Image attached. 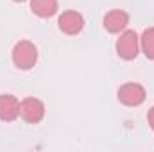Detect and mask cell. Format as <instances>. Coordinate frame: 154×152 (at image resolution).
<instances>
[{"mask_svg": "<svg viewBox=\"0 0 154 152\" xmlns=\"http://www.w3.org/2000/svg\"><path fill=\"white\" fill-rule=\"evenodd\" d=\"M38 61V48L32 41H18L13 48V63L20 70H31Z\"/></svg>", "mask_w": 154, "mask_h": 152, "instance_id": "1", "label": "cell"}, {"mask_svg": "<svg viewBox=\"0 0 154 152\" xmlns=\"http://www.w3.org/2000/svg\"><path fill=\"white\" fill-rule=\"evenodd\" d=\"M140 52V38L134 31H124L120 34V38L116 39V54L125 59L131 61L138 56Z\"/></svg>", "mask_w": 154, "mask_h": 152, "instance_id": "2", "label": "cell"}, {"mask_svg": "<svg viewBox=\"0 0 154 152\" xmlns=\"http://www.w3.org/2000/svg\"><path fill=\"white\" fill-rule=\"evenodd\" d=\"M118 100L124 104V106H129V108H136L140 104H143L147 93H145V88L138 82H127V84H122L118 88Z\"/></svg>", "mask_w": 154, "mask_h": 152, "instance_id": "3", "label": "cell"}, {"mask_svg": "<svg viewBox=\"0 0 154 152\" xmlns=\"http://www.w3.org/2000/svg\"><path fill=\"white\" fill-rule=\"evenodd\" d=\"M20 116L27 123H38L45 116V104L36 97H27L20 102Z\"/></svg>", "mask_w": 154, "mask_h": 152, "instance_id": "4", "label": "cell"}, {"mask_svg": "<svg viewBox=\"0 0 154 152\" xmlns=\"http://www.w3.org/2000/svg\"><path fill=\"white\" fill-rule=\"evenodd\" d=\"M57 25L59 29L68 34V36H74V34H79L84 27V18L77 13V11H65L59 20H57Z\"/></svg>", "mask_w": 154, "mask_h": 152, "instance_id": "5", "label": "cell"}, {"mask_svg": "<svg viewBox=\"0 0 154 152\" xmlns=\"http://www.w3.org/2000/svg\"><path fill=\"white\" fill-rule=\"evenodd\" d=\"M129 23V14L122 9H113L104 16V29L111 34H116L120 31H124Z\"/></svg>", "mask_w": 154, "mask_h": 152, "instance_id": "6", "label": "cell"}, {"mask_svg": "<svg viewBox=\"0 0 154 152\" xmlns=\"http://www.w3.org/2000/svg\"><path fill=\"white\" fill-rule=\"evenodd\" d=\"M20 116V100L13 95H0V120L13 122Z\"/></svg>", "mask_w": 154, "mask_h": 152, "instance_id": "7", "label": "cell"}, {"mask_svg": "<svg viewBox=\"0 0 154 152\" xmlns=\"http://www.w3.org/2000/svg\"><path fill=\"white\" fill-rule=\"evenodd\" d=\"M31 9L39 18H50L57 13V0H31Z\"/></svg>", "mask_w": 154, "mask_h": 152, "instance_id": "8", "label": "cell"}, {"mask_svg": "<svg viewBox=\"0 0 154 152\" xmlns=\"http://www.w3.org/2000/svg\"><path fill=\"white\" fill-rule=\"evenodd\" d=\"M140 47L147 59H154V27H149L143 31L140 38Z\"/></svg>", "mask_w": 154, "mask_h": 152, "instance_id": "9", "label": "cell"}, {"mask_svg": "<svg viewBox=\"0 0 154 152\" xmlns=\"http://www.w3.org/2000/svg\"><path fill=\"white\" fill-rule=\"evenodd\" d=\"M147 120H149V125L152 127V131H154V106L149 109V114H147Z\"/></svg>", "mask_w": 154, "mask_h": 152, "instance_id": "10", "label": "cell"}, {"mask_svg": "<svg viewBox=\"0 0 154 152\" xmlns=\"http://www.w3.org/2000/svg\"><path fill=\"white\" fill-rule=\"evenodd\" d=\"M14 2H25V0H14Z\"/></svg>", "mask_w": 154, "mask_h": 152, "instance_id": "11", "label": "cell"}]
</instances>
